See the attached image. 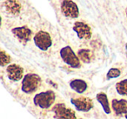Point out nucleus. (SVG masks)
<instances>
[{
	"label": "nucleus",
	"mask_w": 127,
	"mask_h": 119,
	"mask_svg": "<svg viewBox=\"0 0 127 119\" xmlns=\"http://www.w3.org/2000/svg\"><path fill=\"white\" fill-rule=\"evenodd\" d=\"M125 50H126V55H127V44H125Z\"/></svg>",
	"instance_id": "6ab92c4d"
},
{
	"label": "nucleus",
	"mask_w": 127,
	"mask_h": 119,
	"mask_svg": "<svg viewBox=\"0 0 127 119\" xmlns=\"http://www.w3.org/2000/svg\"><path fill=\"white\" fill-rule=\"evenodd\" d=\"M11 32L24 44H25L27 42H29L32 36V31L27 26H21V27L13 28L11 30Z\"/></svg>",
	"instance_id": "6e6552de"
},
{
	"label": "nucleus",
	"mask_w": 127,
	"mask_h": 119,
	"mask_svg": "<svg viewBox=\"0 0 127 119\" xmlns=\"http://www.w3.org/2000/svg\"><path fill=\"white\" fill-rule=\"evenodd\" d=\"M125 14H126V17H127V8H126V10H125Z\"/></svg>",
	"instance_id": "aec40b11"
},
{
	"label": "nucleus",
	"mask_w": 127,
	"mask_h": 119,
	"mask_svg": "<svg viewBox=\"0 0 127 119\" xmlns=\"http://www.w3.org/2000/svg\"><path fill=\"white\" fill-rule=\"evenodd\" d=\"M56 119H77L74 110L67 108L64 103H58L52 109Z\"/></svg>",
	"instance_id": "39448f33"
},
{
	"label": "nucleus",
	"mask_w": 127,
	"mask_h": 119,
	"mask_svg": "<svg viewBox=\"0 0 127 119\" xmlns=\"http://www.w3.org/2000/svg\"><path fill=\"white\" fill-rule=\"evenodd\" d=\"M60 56L63 61L71 68L77 69L80 68L81 66L79 58L77 57V55L70 46H64V48H62L60 50Z\"/></svg>",
	"instance_id": "7ed1b4c3"
},
{
	"label": "nucleus",
	"mask_w": 127,
	"mask_h": 119,
	"mask_svg": "<svg viewBox=\"0 0 127 119\" xmlns=\"http://www.w3.org/2000/svg\"><path fill=\"white\" fill-rule=\"evenodd\" d=\"M6 72L7 76L10 80L18 82L21 80L24 77V69L18 64H10L6 68Z\"/></svg>",
	"instance_id": "9d476101"
},
{
	"label": "nucleus",
	"mask_w": 127,
	"mask_h": 119,
	"mask_svg": "<svg viewBox=\"0 0 127 119\" xmlns=\"http://www.w3.org/2000/svg\"><path fill=\"white\" fill-rule=\"evenodd\" d=\"M56 98V95L52 90L41 92L34 96V104L42 109H48L53 104Z\"/></svg>",
	"instance_id": "f03ea898"
},
{
	"label": "nucleus",
	"mask_w": 127,
	"mask_h": 119,
	"mask_svg": "<svg viewBox=\"0 0 127 119\" xmlns=\"http://www.w3.org/2000/svg\"><path fill=\"white\" fill-rule=\"evenodd\" d=\"M70 86L71 88L78 93H83L86 90L87 84L85 81L82 79H74L70 82Z\"/></svg>",
	"instance_id": "ddd939ff"
},
{
	"label": "nucleus",
	"mask_w": 127,
	"mask_h": 119,
	"mask_svg": "<svg viewBox=\"0 0 127 119\" xmlns=\"http://www.w3.org/2000/svg\"><path fill=\"white\" fill-rule=\"evenodd\" d=\"M125 118L127 119V114H126V115H125Z\"/></svg>",
	"instance_id": "412c9836"
},
{
	"label": "nucleus",
	"mask_w": 127,
	"mask_h": 119,
	"mask_svg": "<svg viewBox=\"0 0 127 119\" xmlns=\"http://www.w3.org/2000/svg\"><path fill=\"white\" fill-rule=\"evenodd\" d=\"M10 63H11V57L7 53H5L4 51H1V52H0V64H1V66L7 65Z\"/></svg>",
	"instance_id": "f3484780"
},
{
	"label": "nucleus",
	"mask_w": 127,
	"mask_h": 119,
	"mask_svg": "<svg viewBox=\"0 0 127 119\" xmlns=\"http://www.w3.org/2000/svg\"><path fill=\"white\" fill-rule=\"evenodd\" d=\"M73 30L80 39L88 40L92 37V29L87 24L83 22H76L73 25Z\"/></svg>",
	"instance_id": "0eeeda50"
},
{
	"label": "nucleus",
	"mask_w": 127,
	"mask_h": 119,
	"mask_svg": "<svg viewBox=\"0 0 127 119\" xmlns=\"http://www.w3.org/2000/svg\"><path fill=\"white\" fill-rule=\"evenodd\" d=\"M41 83V78L37 74L29 73L24 77L22 81V90L30 94L37 90Z\"/></svg>",
	"instance_id": "f257e3e1"
},
{
	"label": "nucleus",
	"mask_w": 127,
	"mask_h": 119,
	"mask_svg": "<svg viewBox=\"0 0 127 119\" xmlns=\"http://www.w3.org/2000/svg\"><path fill=\"white\" fill-rule=\"evenodd\" d=\"M112 109L117 115H123V114L127 113V100L113 99Z\"/></svg>",
	"instance_id": "9b49d317"
},
{
	"label": "nucleus",
	"mask_w": 127,
	"mask_h": 119,
	"mask_svg": "<svg viewBox=\"0 0 127 119\" xmlns=\"http://www.w3.org/2000/svg\"><path fill=\"white\" fill-rule=\"evenodd\" d=\"M61 11L66 18H77L79 16L78 5L72 0H63V2L61 3Z\"/></svg>",
	"instance_id": "423d86ee"
},
{
	"label": "nucleus",
	"mask_w": 127,
	"mask_h": 119,
	"mask_svg": "<svg viewBox=\"0 0 127 119\" xmlns=\"http://www.w3.org/2000/svg\"><path fill=\"white\" fill-rule=\"evenodd\" d=\"M78 57L81 61L85 63H90L94 59V55L91 50L88 49H81L78 51Z\"/></svg>",
	"instance_id": "4468645a"
},
{
	"label": "nucleus",
	"mask_w": 127,
	"mask_h": 119,
	"mask_svg": "<svg viewBox=\"0 0 127 119\" xmlns=\"http://www.w3.org/2000/svg\"><path fill=\"white\" fill-rule=\"evenodd\" d=\"M121 74V71H120L118 69L116 68H111L109 70V71L107 72V75H106V77L107 79H111V78H116V77H118Z\"/></svg>",
	"instance_id": "a211bd4d"
},
{
	"label": "nucleus",
	"mask_w": 127,
	"mask_h": 119,
	"mask_svg": "<svg viewBox=\"0 0 127 119\" xmlns=\"http://www.w3.org/2000/svg\"><path fill=\"white\" fill-rule=\"evenodd\" d=\"M71 103L75 106V108L79 111L87 112L91 110L93 107V102L91 98L88 97H78L71 99Z\"/></svg>",
	"instance_id": "1a4fd4ad"
},
{
	"label": "nucleus",
	"mask_w": 127,
	"mask_h": 119,
	"mask_svg": "<svg viewBox=\"0 0 127 119\" xmlns=\"http://www.w3.org/2000/svg\"><path fill=\"white\" fill-rule=\"evenodd\" d=\"M34 44L38 49L41 51H47L52 44V40H51V35L48 32L44 30H40L35 35L33 38Z\"/></svg>",
	"instance_id": "20e7f679"
},
{
	"label": "nucleus",
	"mask_w": 127,
	"mask_h": 119,
	"mask_svg": "<svg viewBox=\"0 0 127 119\" xmlns=\"http://www.w3.org/2000/svg\"><path fill=\"white\" fill-rule=\"evenodd\" d=\"M6 11L12 15H18L21 11V4L18 0H6L4 3Z\"/></svg>",
	"instance_id": "f8f14e48"
},
{
	"label": "nucleus",
	"mask_w": 127,
	"mask_h": 119,
	"mask_svg": "<svg viewBox=\"0 0 127 119\" xmlns=\"http://www.w3.org/2000/svg\"><path fill=\"white\" fill-rule=\"evenodd\" d=\"M97 100L100 103V104L102 105L103 110H104V112H105L106 114L111 113V108H110L109 101H108L106 94H104V93H103V92L98 93V94L97 95Z\"/></svg>",
	"instance_id": "2eb2a0df"
},
{
	"label": "nucleus",
	"mask_w": 127,
	"mask_h": 119,
	"mask_svg": "<svg viewBox=\"0 0 127 119\" xmlns=\"http://www.w3.org/2000/svg\"><path fill=\"white\" fill-rule=\"evenodd\" d=\"M116 89L118 94L127 96V79H124L116 84Z\"/></svg>",
	"instance_id": "dca6fc26"
}]
</instances>
